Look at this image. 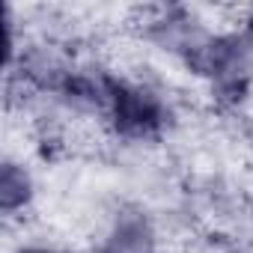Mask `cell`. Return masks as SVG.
Wrapping results in <instances>:
<instances>
[{
	"instance_id": "6da1fadb",
	"label": "cell",
	"mask_w": 253,
	"mask_h": 253,
	"mask_svg": "<svg viewBox=\"0 0 253 253\" xmlns=\"http://www.w3.org/2000/svg\"><path fill=\"white\" fill-rule=\"evenodd\" d=\"M116 110H119L122 125H137L140 131L155 122V104L149 98H143L140 92L116 89Z\"/></svg>"
}]
</instances>
